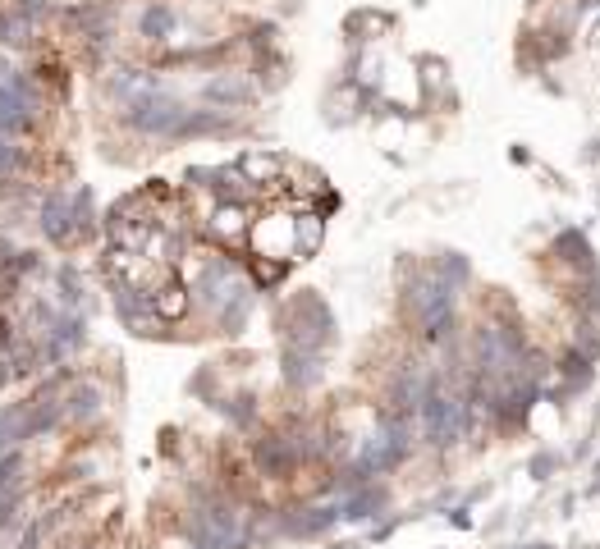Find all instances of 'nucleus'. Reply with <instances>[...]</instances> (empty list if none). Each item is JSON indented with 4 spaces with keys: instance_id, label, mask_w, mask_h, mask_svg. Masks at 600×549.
<instances>
[{
    "instance_id": "f03ea898",
    "label": "nucleus",
    "mask_w": 600,
    "mask_h": 549,
    "mask_svg": "<svg viewBox=\"0 0 600 549\" xmlns=\"http://www.w3.org/2000/svg\"><path fill=\"white\" fill-rule=\"evenodd\" d=\"M404 302H408V316H413L417 334H422L426 344H449L454 330H459V289L445 284L431 266L413 270V280L404 289Z\"/></svg>"
},
{
    "instance_id": "412c9836",
    "label": "nucleus",
    "mask_w": 600,
    "mask_h": 549,
    "mask_svg": "<svg viewBox=\"0 0 600 549\" xmlns=\"http://www.w3.org/2000/svg\"><path fill=\"white\" fill-rule=\"evenodd\" d=\"M294 238H298V261H312L326 243V216L317 211H298L294 216Z\"/></svg>"
},
{
    "instance_id": "6ab92c4d",
    "label": "nucleus",
    "mask_w": 600,
    "mask_h": 549,
    "mask_svg": "<svg viewBox=\"0 0 600 549\" xmlns=\"http://www.w3.org/2000/svg\"><path fill=\"white\" fill-rule=\"evenodd\" d=\"M152 298H156V312H161V321H165V325H179L188 312H193V298H188V284L179 280V270L161 284V289L152 293Z\"/></svg>"
},
{
    "instance_id": "c85d7f7f",
    "label": "nucleus",
    "mask_w": 600,
    "mask_h": 549,
    "mask_svg": "<svg viewBox=\"0 0 600 549\" xmlns=\"http://www.w3.org/2000/svg\"><path fill=\"white\" fill-rule=\"evenodd\" d=\"M19 522V495H0V531H14Z\"/></svg>"
},
{
    "instance_id": "473e14b6",
    "label": "nucleus",
    "mask_w": 600,
    "mask_h": 549,
    "mask_svg": "<svg viewBox=\"0 0 600 549\" xmlns=\"http://www.w3.org/2000/svg\"><path fill=\"white\" fill-rule=\"evenodd\" d=\"M330 549H362V545H353V540H344V545H330Z\"/></svg>"
},
{
    "instance_id": "20e7f679",
    "label": "nucleus",
    "mask_w": 600,
    "mask_h": 549,
    "mask_svg": "<svg viewBox=\"0 0 600 549\" xmlns=\"http://www.w3.org/2000/svg\"><path fill=\"white\" fill-rule=\"evenodd\" d=\"M275 325H280L284 348H312V353H326L339 334L335 312L326 307V298H321L317 289H303L298 298L284 302Z\"/></svg>"
},
{
    "instance_id": "9d476101",
    "label": "nucleus",
    "mask_w": 600,
    "mask_h": 549,
    "mask_svg": "<svg viewBox=\"0 0 600 549\" xmlns=\"http://www.w3.org/2000/svg\"><path fill=\"white\" fill-rule=\"evenodd\" d=\"M252 220H257V216H252V202H211L202 234H207L211 248L234 252V248H243V243H248Z\"/></svg>"
},
{
    "instance_id": "39448f33",
    "label": "nucleus",
    "mask_w": 600,
    "mask_h": 549,
    "mask_svg": "<svg viewBox=\"0 0 600 549\" xmlns=\"http://www.w3.org/2000/svg\"><path fill=\"white\" fill-rule=\"evenodd\" d=\"M188 101L179 97V92H170V87H161V92H152L147 101H138V106L120 110V124L133 133V138L142 142H161V147H170V142H184V124H188Z\"/></svg>"
},
{
    "instance_id": "423d86ee",
    "label": "nucleus",
    "mask_w": 600,
    "mask_h": 549,
    "mask_svg": "<svg viewBox=\"0 0 600 549\" xmlns=\"http://www.w3.org/2000/svg\"><path fill=\"white\" fill-rule=\"evenodd\" d=\"M252 467H257V476L262 481H294L298 472H303V453H298V440L289 426H280V431H266L252 440Z\"/></svg>"
},
{
    "instance_id": "2eb2a0df",
    "label": "nucleus",
    "mask_w": 600,
    "mask_h": 549,
    "mask_svg": "<svg viewBox=\"0 0 600 549\" xmlns=\"http://www.w3.org/2000/svg\"><path fill=\"white\" fill-rule=\"evenodd\" d=\"M234 170L266 197L275 183H284V156H275V151H266V147H243L239 156H234Z\"/></svg>"
},
{
    "instance_id": "bb28decb",
    "label": "nucleus",
    "mask_w": 600,
    "mask_h": 549,
    "mask_svg": "<svg viewBox=\"0 0 600 549\" xmlns=\"http://www.w3.org/2000/svg\"><path fill=\"white\" fill-rule=\"evenodd\" d=\"M23 161H28V151L19 147V138H5V133H0V179H14V174L23 170Z\"/></svg>"
},
{
    "instance_id": "ddd939ff",
    "label": "nucleus",
    "mask_w": 600,
    "mask_h": 549,
    "mask_svg": "<svg viewBox=\"0 0 600 549\" xmlns=\"http://www.w3.org/2000/svg\"><path fill=\"white\" fill-rule=\"evenodd\" d=\"M37 225H42L46 243L55 248H74V193H46L42 206H37Z\"/></svg>"
},
{
    "instance_id": "6e6552de",
    "label": "nucleus",
    "mask_w": 600,
    "mask_h": 549,
    "mask_svg": "<svg viewBox=\"0 0 600 549\" xmlns=\"http://www.w3.org/2000/svg\"><path fill=\"white\" fill-rule=\"evenodd\" d=\"M165 87V78L156 74V69H142V65H110L106 74H101V97L110 101V106H120V110H129V106H138V101H147L152 92H161Z\"/></svg>"
},
{
    "instance_id": "aec40b11",
    "label": "nucleus",
    "mask_w": 600,
    "mask_h": 549,
    "mask_svg": "<svg viewBox=\"0 0 600 549\" xmlns=\"http://www.w3.org/2000/svg\"><path fill=\"white\" fill-rule=\"evenodd\" d=\"M33 42H37V23L23 19L10 5H0V51H28Z\"/></svg>"
},
{
    "instance_id": "7c9ffc66",
    "label": "nucleus",
    "mask_w": 600,
    "mask_h": 549,
    "mask_svg": "<svg viewBox=\"0 0 600 549\" xmlns=\"http://www.w3.org/2000/svg\"><path fill=\"white\" fill-rule=\"evenodd\" d=\"M550 467H555V458H550V453H541V458H532V476L536 481H546V472Z\"/></svg>"
},
{
    "instance_id": "2f4dec72",
    "label": "nucleus",
    "mask_w": 600,
    "mask_h": 549,
    "mask_svg": "<svg viewBox=\"0 0 600 549\" xmlns=\"http://www.w3.org/2000/svg\"><path fill=\"white\" fill-rule=\"evenodd\" d=\"M513 549H559V545H513Z\"/></svg>"
},
{
    "instance_id": "a211bd4d",
    "label": "nucleus",
    "mask_w": 600,
    "mask_h": 549,
    "mask_svg": "<svg viewBox=\"0 0 600 549\" xmlns=\"http://www.w3.org/2000/svg\"><path fill=\"white\" fill-rule=\"evenodd\" d=\"M179 23H184V14H179L175 5L152 0V5L138 14V37H142V42L165 46V42H175V37H179Z\"/></svg>"
},
{
    "instance_id": "dca6fc26",
    "label": "nucleus",
    "mask_w": 600,
    "mask_h": 549,
    "mask_svg": "<svg viewBox=\"0 0 600 549\" xmlns=\"http://www.w3.org/2000/svg\"><path fill=\"white\" fill-rule=\"evenodd\" d=\"M339 517L344 522H381V517H390V490H385L381 481L362 485V490H353V495L339 499Z\"/></svg>"
},
{
    "instance_id": "9b49d317",
    "label": "nucleus",
    "mask_w": 600,
    "mask_h": 549,
    "mask_svg": "<svg viewBox=\"0 0 600 549\" xmlns=\"http://www.w3.org/2000/svg\"><path fill=\"white\" fill-rule=\"evenodd\" d=\"M110 307H115V316H120L133 334H142V339H152V334L170 330V325L161 321V312H156V298L147 289H133V284H110Z\"/></svg>"
},
{
    "instance_id": "1a4fd4ad",
    "label": "nucleus",
    "mask_w": 600,
    "mask_h": 549,
    "mask_svg": "<svg viewBox=\"0 0 600 549\" xmlns=\"http://www.w3.org/2000/svg\"><path fill=\"white\" fill-rule=\"evenodd\" d=\"M197 97L207 101L211 110H225V115H234V110H248L252 101L262 97V83H257L252 74H243V69H216L207 83L197 87Z\"/></svg>"
},
{
    "instance_id": "f257e3e1",
    "label": "nucleus",
    "mask_w": 600,
    "mask_h": 549,
    "mask_svg": "<svg viewBox=\"0 0 600 549\" xmlns=\"http://www.w3.org/2000/svg\"><path fill=\"white\" fill-rule=\"evenodd\" d=\"M184 284H188L193 307L207 316L220 334H239L243 325H248L252 307H257V293H262L252 284L248 266H243L234 252H220V248H211L207 257H197V266L188 261Z\"/></svg>"
},
{
    "instance_id": "f3484780",
    "label": "nucleus",
    "mask_w": 600,
    "mask_h": 549,
    "mask_svg": "<svg viewBox=\"0 0 600 549\" xmlns=\"http://www.w3.org/2000/svg\"><path fill=\"white\" fill-rule=\"evenodd\" d=\"M280 362H284V385L298 389V394L317 389L321 376H326V353H312V348H284Z\"/></svg>"
},
{
    "instance_id": "4be33fe9",
    "label": "nucleus",
    "mask_w": 600,
    "mask_h": 549,
    "mask_svg": "<svg viewBox=\"0 0 600 549\" xmlns=\"http://www.w3.org/2000/svg\"><path fill=\"white\" fill-rule=\"evenodd\" d=\"M101 220L92 206V188H74V243H97Z\"/></svg>"
},
{
    "instance_id": "5701e85b",
    "label": "nucleus",
    "mask_w": 600,
    "mask_h": 549,
    "mask_svg": "<svg viewBox=\"0 0 600 549\" xmlns=\"http://www.w3.org/2000/svg\"><path fill=\"white\" fill-rule=\"evenodd\" d=\"M431 270H436L445 284H454V289H468V280H472V266H468V257H459V252H440L436 261H431Z\"/></svg>"
},
{
    "instance_id": "c756f323",
    "label": "nucleus",
    "mask_w": 600,
    "mask_h": 549,
    "mask_svg": "<svg viewBox=\"0 0 600 549\" xmlns=\"http://www.w3.org/2000/svg\"><path fill=\"white\" fill-rule=\"evenodd\" d=\"M449 522L459 531H472V513H468V504H459V508H449Z\"/></svg>"
},
{
    "instance_id": "a878e982",
    "label": "nucleus",
    "mask_w": 600,
    "mask_h": 549,
    "mask_svg": "<svg viewBox=\"0 0 600 549\" xmlns=\"http://www.w3.org/2000/svg\"><path fill=\"white\" fill-rule=\"evenodd\" d=\"M19 485H23V453L19 449L0 453V495H19Z\"/></svg>"
},
{
    "instance_id": "393cba45",
    "label": "nucleus",
    "mask_w": 600,
    "mask_h": 549,
    "mask_svg": "<svg viewBox=\"0 0 600 549\" xmlns=\"http://www.w3.org/2000/svg\"><path fill=\"white\" fill-rule=\"evenodd\" d=\"M248 275H252V284H257V289H280V284H284V275H289V266H284V261L252 257Z\"/></svg>"
},
{
    "instance_id": "cd10ccee",
    "label": "nucleus",
    "mask_w": 600,
    "mask_h": 549,
    "mask_svg": "<svg viewBox=\"0 0 600 549\" xmlns=\"http://www.w3.org/2000/svg\"><path fill=\"white\" fill-rule=\"evenodd\" d=\"M225 417L239 426V431H248L252 421H257V403H252V394H239V399H225Z\"/></svg>"
},
{
    "instance_id": "0eeeda50",
    "label": "nucleus",
    "mask_w": 600,
    "mask_h": 549,
    "mask_svg": "<svg viewBox=\"0 0 600 549\" xmlns=\"http://www.w3.org/2000/svg\"><path fill=\"white\" fill-rule=\"evenodd\" d=\"M298 216V211H294ZM294 216H284V211H266V216L252 220L248 229V248L252 257H266V261H298V238H294Z\"/></svg>"
},
{
    "instance_id": "f8f14e48",
    "label": "nucleus",
    "mask_w": 600,
    "mask_h": 549,
    "mask_svg": "<svg viewBox=\"0 0 600 549\" xmlns=\"http://www.w3.org/2000/svg\"><path fill=\"white\" fill-rule=\"evenodd\" d=\"M339 499H321V504H298V508H280V531L284 540H321L339 527Z\"/></svg>"
},
{
    "instance_id": "b1692460",
    "label": "nucleus",
    "mask_w": 600,
    "mask_h": 549,
    "mask_svg": "<svg viewBox=\"0 0 600 549\" xmlns=\"http://www.w3.org/2000/svg\"><path fill=\"white\" fill-rule=\"evenodd\" d=\"M555 257H559V261H568V266H591L587 238H582L578 229H564V234L555 238Z\"/></svg>"
},
{
    "instance_id": "7ed1b4c3",
    "label": "nucleus",
    "mask_w": 600,
    "mask_h": 549,
    "mask_svg": "<svg viewBox=\"0 0 600 549\" xmlns=\"http://www.w3.org/2000/svg\"><path fill=\"white\" fill-rule=\"evenodd\" d=\"M413 435H417V421L408 417H394V412H381L376 426L362 435V444L353 449V463L367 481H381V476H394L399 467L413 458Z\"/></svg>"
},
{
    "instance_id": "72a5a7b5",
    "label": "nucleus",
    "mask_w": 600,
    "mask_h": 549,
    "mask_svg": "<svg viewBox=\"0 0 600 549\" xmlns=\"http://www.w3.org/2000/svg\"><path fill=\"white\" fill-rule=\"evenodd\" d=\"M193 549H216V545H193Z\"/></svg>"
},
{
    "instance_id": "4468645a",
    "label": "nucleus",
    "mask_w": 600,
    "mask_h": 549,
    "mask_svg": "<svg viewBox=\"0 0 600 549\" xmlns=\"http://www.w3.org/2000/svg\"><path fill=\"white\" fill-rule=\"evenodd\" d=\"M60 408H65L69 426H97L106 417V389L97 380H74V385L60 394Z\"/></svg>"
}]
</instances>
